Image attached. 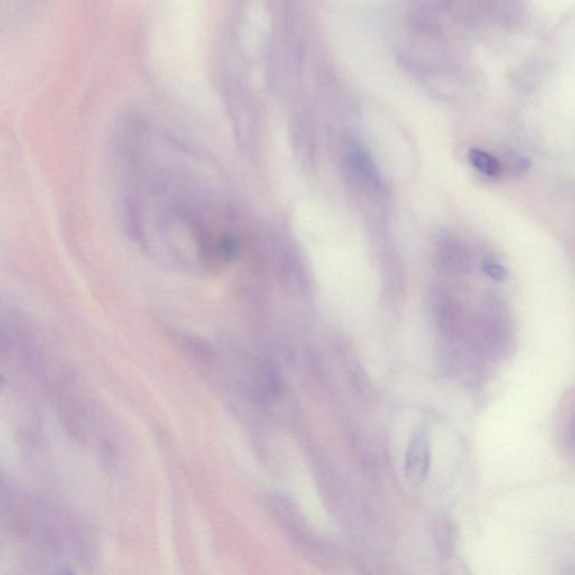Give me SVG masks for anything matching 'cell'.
I'll return each instance as SVG.
<instances>
[{
	"mask_svg": "<svg viewBox=\"0 0 575 575\" xmlns=\"http://www.w3.org/2000/svg\"><path fill=\"white\" fill-rule=\"evenodd\" d=\"M469 158L472 166L480 171L482 175L488 177H498L500 175L501 167L498 160L485 152V151L472 149L469 152Z\"/></svg>",
	"mask_w": 575,
	"mask_h": 575,
	"instance_id": "cell-3",
	"label": "cell"
},
{
	"mask_svg": "<svg viewBox=\"0 0 575 575\" xmlns=\"http://www.w3.org/2000/svg\"><path fill=\"white\" fill-rule=\"evenodd\" d=\"M431 463V441L425 428H418L410 438L406 454L405 472L410 485L425 482Z\"/></svg>",
	"mask_w": 575,
	"mask_h": 575,
	"instance_id": "cell-1",
	"label": "cell"
},
{
	"mask_svg": "<svg viewBox=\"0 0 575 575\" xmlns=\"http://www.w3.org/2000/svg\"><path fill=\"white\" fill-rule=\"evenodd\" d=\"M188 348L195 358L204 361V362L213 360V350L202 340L191 339L188 341Z\"/></svg>",
	"mask_w": 575,
	"mask_h": 575,
	"instance_id": "cell-4",
	"label": "cell"
},
{
	"mask_svg": "<svg viewBox=\"0 0 575 575\" xmlns=\"http://www.w3.org/2000/svg\"><path fill=\"white\" fill-rule=\"evenodd\" d=\"M483 271H485L488 277L496 281H504L506 279L507 273L506 269L494 260H486L483 261Z\"/></svg>",
	"mask_w": 575,
	"mask_h": 575,
	"instance_id": "cell-5",
	"label": "cell"
},
{
	"mask_svg": "<svg viewBox=\"0 0 575 575\" xmlns=\"http://www.w3.org/2000/svg\"><path fill=\"white\" fill-rule=\"evenodd\" d=\"M434 536L443 555L449 556L455 550L456 534L454 525L445 517H440L434 525Z\"/></svg>",
	"mask_w": 575,
	"mask_h": 575,
	"instance_id": "cell-2",
	"label": "cell"
},
{
	"mask_svg": "<svg viewBox=\"0 0 575 575\" xmlns=\"http://www.w3.org/2000/svg\"><path fill=\"white\" fill-rule=\"evenodd\" d=\"M4 386H5L4 377L0 376V390L3 389Z\"/></svg>",
	"mask_w": 575,
	"mask_h": 575,
	"instance_id": "cell-6",
	"label": "cell"
}]
</instances>
